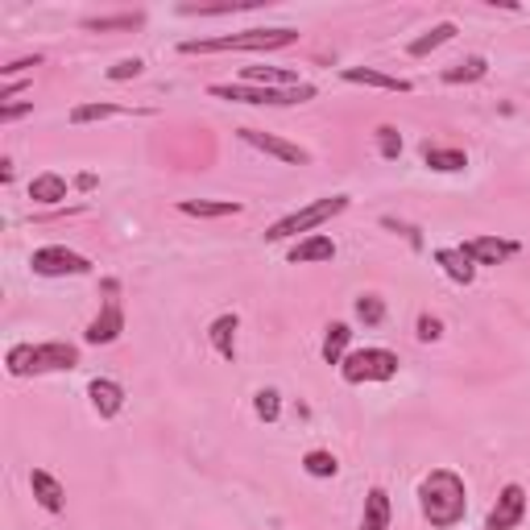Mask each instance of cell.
Listing matches in <instances>:
<instances>
[{"instance_id":"6da1fadb","label":"cell","mask_w":530,"mask_h":530,"mask_svg":"<svg viewBox=\"0 0 530 530\" xmlns=\"http://www.w3.org/2000/svg\"><path fill=\"white\" fill-rule=\"evenodd\" d=\"M419 509L435 530H447V526H456V522H465V514H468L465 481H460L452 468H435V473H427L422 476V485H419Z\"/></svg>"},{"instance_id":"7a4b0ae2","label":"cell","mask_w":530,"mask_h":530,"mask_svg":"<svg viewBox=\"0 0 530 530\" xmlns=\"http://www.w3.org/2000/svg\"><path fill=\"white\" fill-rule=\"evenodd\" d=\"M13 378H42V373H71L79 365V348L66 340H46V344H13L4 357Z\"/></svg>"},{"instance_id":"3957f363","label":"cell","mask_w":530,"mask_h":530,"mask_svg":"<svg viewBox=\"0 0 530 530\" xmlns=\"http://www.w3.org/2000/svg\"><path fill=\"white\" fill-rule=\"evenodd\" d=\"M299 42V30H240V33H220V38H187L178 42L183 55H228V50H282V46Z\"/></svg>"},{"instance_id":"277c9868","label":"cell","mask_w":530,"mask_h":530,"mask_svg":"<svg viewBox=\"0 0 530 530\" xmlns=\"http://www.w3.org/2000/svg\"><path fill=\"white\" fill-rule=\"evenodd\" d=\"M207 96L228 100V104H265V109H286V104H307L315 100V87H291V91H274V87H253V83H212Z\"/></svg>"},{"instance_id":"5b68a950","label":"cell","mask_w":530,"mask_h":530,"mask_svg":"<svg viewBox=\"0 0 530 530\" xmlns=\"http://www.w3.org/2000/svg\"><path fill=\"white\" fill-rule=\"evenodd\" d=\"M348 204H352L348 195H327V199H315V204L299 207V212H291V216L274 220V224L265 228V240H286V237H299V232H311V228L327 224L332 216L348 212Z\"/></svg>"},{"instance_id":"8992f818","label":"cell","mask_w":530,"mask_h":530,"mask_svg":"<svg viewBox=\"0 0 530 530\" xmlns=\"http://www.w3.org/2000/svg\"><path fill=\"white\" fill-rule=\"evenodd\" d=\"M398 352H390V348H357V352H348L344 361H340V378L348 381V386H365V381H390L398 378Z\"/></svg>"},{"instance_id":"52a82bcc","label":"cell","mask_w":530,"mask_h":530,"mask_svg":"<svg viewBox=\"0 0 530 530\" xmlns=\"http://www.w3.org/2000/svg\"><path fill=\"white\" fill-rule=\"evenodd\" d=\"M30 265H33V274H42V278H83V274H91V261H87L83 253L66 249V245L33 249Z\"/></svg>"},{"instance_id":"ba28073f","label":"cell","mask_w":530,"mask_h":530,"mask_svg":"<svg viewBox=\"0 0 530 530\" xmlns=\"http://www.w3.org/2000/svg\"><path fill=\"white\" fill-rule=\"evenodd\" d=\"M237 137L245 141V145H253V150H261V153H270V158H278V162H286V166H307L311 162V153H307L303 145L282 141V137H274V133H265V129H237Z\"/></svg>"},{"instance_id":"9c48e42d","label":"cell","mask_w":530,"mask_h":530,"mask_svg":"<svg viewBox=\"0 0 530 530\" xmlns=\"http://www.w3.org/2000/svg\"><path fill=\"white\" fill-rule=\"evenodd\" d=\"M522 518H526V489H522V485H506V489L498 493V501H493V509H489V522H485V526H493V530H514Z\"/></svg>"},{"instance_id":"30bf717a","label":"cell","mask_w":530,"mask_h":530,"mask_svg":"<svg viewBox=\"0 0 530 530\" xmlns=\"http://www.w3.org/2000/svg\"><path fill=\"white\" fill-rule=\"evenodd\" d=\"M120 332H125V311H120L117 299H109V303H104V311H100L96 319L87 324L83 340H87V344H117Z\"/></svg>"},{"instance_id":"8fae6325","label":"cell","mask_w":530,"mask_h":530,"mask_svg":"<svg viewBox=\"0 0 530 530\" xmlns=\"http://www.w3.org/2000/svg\"><path fill=\"white\" fill-rule=\"evenodd\" d=\"M460 249L473 257V265H501L506 257L518 253V240H498V237H476V240H465Z\"/></svg>"},{"instance_id":"7c38bea8","label":"cell","mask_w":530,"mask_h":530,"mask_svg":"<svg viewBox=\"0 0 530 530\" xmlns=\"http://www.w3.org/2000/svg\"><path fill=\"white\" fill-rule=\"evenodd\" d=\"M30 489H33V501H38L46 514H63L66 509V489L58 485V476H50L46 468H33L30 473Z\"/></svg>"},{"instance_id":"4fadbf2b","label":"cell","mask_w":530,"mask_h":530,"mask_svg":"<svg viewBox=\"0 0 530 530\" xmlns=\"http://www.w3.org/2000/svg\"><path fill=\"white\" fill-rule=\"evenodd\" d=\"M87 398H91V411H96L100 419H117V414L125 411V390L109 378L91 381V386H87Z\"/></svg>"},{"instance_id":"5bb4252c","label":"cell","mask_w":530,"mask_h":530,"mask_svg":"<svg viewBox=\"0 0 530 530\" xmlns=\"http://www.w3.org/2000/svg\"><path fill=\"white\" fill-rule=\"evenodd\" d=\"M240 83L274 87V91H291V87H303V83H299V71H286V66H245V71H240Z\"/></svg>"},{"instance_id":"9a60e30c","label":"cell","mask_w":530,"mask_h":530,"mask_svg":"<svg viewBox=\"0 0 530 530\" xmlns=\"http://www.w3.org/2000/svg\"><path fill=\"white\" fill-rule=\"evenodd\" d=\"M178 212L191 220H224V216H240L245 204H237V199H178Z\"/></svg>"},{"instance_id":"2e32d148","label":"cell","mask_w":530,"mask_h":530,"mask_svg":"<svg viewBox=\"0 0 530 530\" xmlns=\"http://www.w3.org/2000/svg\"><path fill=\"white\" fill-rule=\"evenodd\" d=\"M344 83H361V87H381V91H411V79H398V75H386V71H373V66H344L340 71Z\"/></svg>"},{"instance_id":"e0dca14e","label":"cell","mask_w":530,"mask_h":530,"mask_svg":"<svg viewBox=\"0 0 530 530\" xmlns=\"http://www.w3.org/2000/svg\"><path fill=\"white\" fill-rule=\"evenodd\" d=\"M394 518V506H390V493L381 485H373L365 493V514H361V530H390Z\"/></svg>"},{"instance_id":"ac0fdd59","label":"cell","mask_w":530,"mask_h":530,"mask_svg":"<svg viewBox=\"0 0 530 530\" xmlns=\"http://www.w3.org/2000/svg\"><path fill=\"white\" fill-rule=\"evenodd\" d=\"M332 257H335V240L324 237V232H311V237L299 240V245L286 253L291 265H311V261H332Z\"/></svg>"},{"instance_id":"d6986e66","label":"cell","mask_w":530,"mask_h":530,"mask_svg":"<svg viewBox=\"0 0 530 530\" xmlns=\"http://www.w3.org/2000/svg\"><path fill=\"white\" fill-rule=\"evenodd\" d=\"M66 191H71V183H66L58 170H42V174H33V183H30V199L33 204H46V207H55L66 199Z\"/></svg>"},{"instance_id":"ffe728a7","label":"cell","mask_w":530,"mask_h":530,"mask_svg":"<svg viewBox=\"0 0 530 530\" xmlns=\"http://www.w3.org/2000/svg\"><path fill=\"white\" fill-rule=\"evenodd\" d=\"M237 327H240V319L232 311L216 315L212 327H207V340H212V348H216L224 361H237Z\"/></svg>"},{"instance_id":"44dd1931","label":"cell","mask_w":530,"mask_h":530,"mask_svg":"<svg viewBox=\"0 0 530 530\" xmlns=\"http://www.w3.org/2000/svg\"><path fill=\"white\" fill-rule=\"evenodd\" d=\"M435 261L444 265V274L456 282V286H473L476 282V265L465 249H435Z\"/></svg>"},{"instance_id":"7402d4cb","label":"cell","mask_w":530,"mask_h":530,"mask_svg":"<svg viewBox=\"0 0 530 530\" xmlns=\"http://www.w3.org/2000/svg\"><path fill=\"white\" fill-rule=\"evenodd\" d=\"M422 162L431 166V170H439V174H456V170H465L468 166V153L465 150H447V145H422Z\"/></svg>"},{"instance_id":"603a6c76","label":"cell","mask_w":530,"mask_h":530,"mask_svg":"<svg viewBox=\"0 0 530 530\" xmlns=\"http://www.w3.org/2000/svg\"><path fill=\"white\" fill-rule=\"evenodd\" d=\"M456 38V25L452 22H439V25H431L427 33H419L411 46H406V55L411 58H427L431 50H439V46H447Z\"/></svg>"},{"instance_id":"cb8c5ba5","label":"cell","mask_w":530,"mask_h":530,"mask_svg":"<svg viewBox=\"0 0 530 530\" xmlns=\"http://www.w3.org/2000/svg\"><path fill=\"white\" fill-rule=\"evenodd\" d=\"M489 75V63L481 55H473V58H465V63H456V66H447L444 71V83L447 87H456V83H476V79H485Z\"/></svg>"},{"instance_id":"d4e9b609","label":"cell","mask_w":530,"mask_h":530,"mask_svg":"<svg viewBox=\"0 0 530 530\" xmlns=\"http://www.w3.org/2000/svg\"><path fill=\"white\" fill-rule=\"evenodd\" d=\"M348 340H352V327L348 324H332L324 335V361L327 365H340L348 357Z\"/></svg>"},{"instance_id":"484cf974","label":"cell","mask_w":530,"mask_h":530,"mask_svg":"<svg viewBox=\"0 0 530 530\" xmlns=\"http://www.w3.org/2000/svg\"><path fill=\"white\" fill-rule=\"evenodd\" d=\"M109 117H129V109H120V104H75L71 109V125H91V120H109Z\"/></svg>"},{"instance_id":"4316f807","label":"cell","mask_w":530,"mask_h":530,"mask_svg":"<svg viewBox=\"0 0 530 530\" xmlns=\"http://www.w3.org/2000/svg\"><path fill=\"white\" fill-rule=\"evenodd\" d=\"M145 22L141 13H112V17H87L83 30L91 33H109V30H137V25Z\"/></svg>"},{"instance_id":"83f0119b","label":"cell","mask_w":530,"mask_h":530,"mask_svg":"<svg viewBox=\"0 0 530 530\" xmlns=\"http://www.w3.org/2000/svg\"><path fill=\"white\" fill-rule=\"evenodd\" d=\"M303 468H307L311 476H319V481H327V476L340 473V460H335L332 452H324V447H315V452L303 456Z\"/></svg>"},{"instance_id":"f1b7e54d","label":"cell","mask_w":530,"mask_h":530,"mask_svg":"<svg viewBox=\"0 0 530 530\" xmlns=\"http://www.w3.org/2000/svg\"><path fill=\"white\" fill-rule=\"evenodd\" d=\"M357 319L365 327L386 324V299H381V294H361L357 299Z\"/></svg>"},{"instance_id":"f546056e","label":"cell","mask_w":530,"mask_h":530,"mask_svg":"<svg viewBox=\"0 0 530 530\" xmlns=\"http://www.w3.org/2000/svg\"><path fill=\"white\" fill-rule=\"evenodd\" d=\"M253 411H257L261 422H278V414H282V394H278V390H257V394H253Z\"/></svg>"},{"instance_id":"4dcf8cb0","label":"cell","mask_w":530,"mask_h":530,"mask_svg":"<svg viewBox=\"0 0 530 530\" xmlns=\"http://www.w3.org/2000/svg\"><path fill=\"white\" fill-rule=\"evenodd\" d=\"M373 137H378V153L386 158V162H394V158L402 153V133L394 129V125H378V129H373Z\"/></svg>"},{"instance_id":"1f68e13d","label":"cell","mask_w":530,"mask_h":530,"mask_svg":"<svg viewBox=\"0 0 530 530\" xmlns=\"http://www.w3.org/2000/svg\"><path fill=\"white\" fill-rule=\"evenodd\" d=\"M414 335H419L422 344H435V340L444 335V324H439L435 315H427V311H422V315H419V324H414Z\"/></svg>"},{"instance_id":"d6a6232c","label":"cell","mask_w":530,"mask_h":530,"mask_svg":"<svg viewBox=\"0 0 530 530\" xmlns=\"http://www.w3.org/2000/svg\"><path fill=\"white\" fill-rule=\"evenodd\" d=\"M141 71H145L141 58H120L117 66H109V79H112V83H125V79H137Z\"/></svg>"},{"instance_id":"836d02e7","label":"cell","mask_w":530,"mask_h":530,"mask_svg":"<svg viewBox=\"0 0 530 530\" xmlns=\"http://www.w3.org/2000/svg\"><path fill=\"white\" fill-rule=\"evenodd\" d=\"M381 224L390 228V232H402V237L411 240V249H422V237H419V228L414 224H402V220H394V216H381Z\"/></svg>"},{"instance_id":"e575fe53","label":"cell","mask_w":530,"mask_h":530,"mask_svg":"<svg viewBox=\"0 0 530 530\" xmlns=\"http://www.w3.org/2000/svg\"><path fill=\"white\" fill-rule=\"evenodd\" d=\"M30 112H33V100L30 104H4V109H0V125H13V120L30 117Z\"/></svg>"},{"instance_id":"d590c367","label":"cell","mask_w":530,"mask_h":530,"mask_svg":"<svg viewBox=\"0 0 530 530\" xmlns=\"http://www.w3.org/2000/svg\"><path fill=\"white\" fill-rule=\"evenodd\" d=\"M38 63H42V58H38V55H33V58H17V63H9V66H0V71H4V75H22V71H30V66H38Z\"/></svg>"},{"instance_id":"8d00e7d4","label":"cell","mask_w":530,"mask_h":530,"mask_svg":"<svg viewBox=\"0 0 530 530\" xmlns=\"http://www.w3.org/2000/svg\"><path fill=\"white\" fill-rule=\"evenodd\" d=\"M22 87H25V79H9V83L0 87V100H13L17 91H22Z\"/></svg>"},{"instance_id":"74e56055","label":"cell","mask_w":530,"mask_h":530,"mask_svg":"<svg viewBox=\"0 0 530 530\" xmlns=\"http://www.w3.org/2000/svg\"><path fill=\"white\" fill-rule=\"evenodd\" d=\"M0 183H13V158H0Z\"/></svg>"},{"instance_id":"f35d334b","label":"cell","mask_w":530,"mask_h":530,"mask_svg":"<svg viewBox=\"0 0 530 530\" xmlns=\"http://www.w3.org/2000/svg\"><path fill=\"white\" fill-rule=\"evenodd\" d=\"M75 187H79V191H91V187H96V174H79Z\"/></svg>"},{"instance_id":"ab89813d","label":"cell","mask_w":530,"mask_h":530,"mask_svg":"<svg viewBox=\"0 0 530 530\" xmlns=\"http://www.w3.org/2000/svg\"><path fill=\"white\" fill-rule=\"evenodd\" d=\"M485 530H493V526H485Z\"/></svg>"}]
</instances>
